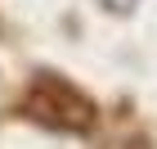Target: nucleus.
<instances>
[{"label":"nucleus","mask_w":157,"mask_h":149,"mask_svg":"<svg viewBox=\"0 0 157 149\" xmlns=\"http://www.w3.org/2000/svg\"><path fill=\"white\" fill-rule=\"evenodd\" d=\"M27 113L36 122H49V126H63V131H90L94 126V104L81 95L76 86L59 81V77L40 72L27 90Z\"/></svg>","instance_id":"1"}]
</instances>
